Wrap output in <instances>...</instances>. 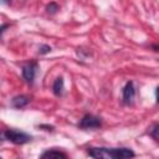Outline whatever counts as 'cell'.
<instances>
[{
	"label": "cell",
	"instance_id": "cell-2",
	"mask_svg": "<svg viewBox=\"0 0 159 159\" xmlns=\"http://www.w3.org/2000/svg\"><path fill=\"white\" fill-rule=\"evenodd\" d=\"M2 137L5 139H7L9 142L14 143V144H25L27 142L31 140V135L20 132V130H15V129H6L2 132Z\"/></svg>",
	"mask_w": 159,
	"mask_h": 159
},
{
	"label": "cell",
	"instance_id": "cell-14",
	"mask_svg": "<svg viewBox=\"0 0 159 159\" xmlns=\"http://www.w3.org/2000/svg\"><path fill=\"white\" fill-rule=\"evenodd\" d=\"M6 27H7V25H2V26H1V32H4Z\"/></svg>",
	"mask_w": 159,
	"mask_h": 159
},
{
	"label": "cell",
	"instance_id": "cell-4",
	"mask_svg": "<svg viewBox=\"0 0 159 159\" xmlns=\"http://www.w3.org/2000/svg\"><path fill=\"white\" fill-rule=\"evenodd\" d=\"M36 70H37V63L36 62H30L25 66H22V77L26 82L32 83L35 75H36Z\"/></svg>",
	"mask_w": 159,
	"mask_h": 159
},
{
	"label": "cell",
	"instance_id": "cell-1",
	"mask_svg": "<svg viewBox=\"0 0 159 159\" xmlns=\"http://www.w3.org/2000/svg\"><path fill=\"white\" fill-rule=\"evenodd\" d=\"M87 154L92 158L104 159H127L135 157V153L129 148H88Z\"/></svg>",
	"mask_w": 159,
	"mask_h": 159
},
{
	"label": "cell",
	"instance_id": "cell-9",
	"mask_svg": "<svg viewBox=\"0 0 159 159\" xmlns=\"http://www.w3.org/2000/svg\"><path fill=\"white\" fill-rule=\"evenodd\" d=\"M149 133H150V135L157 142H159V124H153L152 128H150V130H149Z\"/></svg>",
	"mask_w": 159,
	"mask_h": 159
},
{
	"label": "cell",
	"instance_id": "cell-12",
	"mask_svg": "<svg viewBox=\"0 0 159 159\" xmlns=\"http://www.w3.org/2000/svg\"><path fill=\"white\" fill-rule=\"evenodd\" d=\"M39 127H40V128H45V130H50V132H52V130H53V127H52V125H47V124H40Z\"/></svg>",
	"mask_w": 159,
	"mask_h": 159
},
{
	"label": "cell",
	"instance_id": "cell-3",
	"mask_svg": "<svg viewBox=\"0 0 159 159\" xmlns=\"http://www.w3.org/2000/svg\"><path fill=\"white\" fill-rule=\"evenodd\" d=\"M101 124H102L101 118H98L93 114H86L80 120L78 127L82 129H94V128H99Z\"/></svg>",
	"mask_w": 159,
	"mask_h": 159
},
{
	"label": "cell",
	"instance_id": "cell-8",
	"mask_svg": "<svg viewBox=\"0 0 159 159\" xmlns=\"http://www.w3.org/2000/svg\"><path fill=\"white\" fill-rule=\"evenodd\" d=\"M41 158H67V154L61 152V150H56V149H51V150H46L41 154Z\"/></svg>",
	"mask_w": 159,
	"mask_h": 159
},
{
	"label": "cell",
	"instance_id": "cell-11",
	"mask_svg": "<svg viewBox=\"0 0 159 159\" xmlns=\"http://www.w3.org/2000/svg\"><path fill=\"white\" fill-rule=\"evenodd\" d=\"M51 46H48V45H41L40 47H39V53L40 55H46V53H48V52H51Z\"/></svg>",
	"mask_w": 159,
	"mask_h": 159
},
{
	"label": "cell",
	"instance_id": "cell-6",
	"mask_svg": "<svg viewBox=\"0 0 159 159\" xmlns=\"http://www.w3.org/2000/svg\"><path fill=\"white\" fill-rule=\"evenodd\" d=\"M30 102V98L25 94H20V96H16L11 99V106L14 108H24L29 104Z\"/></svg>",
	"mask_w": 159,
	"mask_h": 159
},
{
	"label": "cell",
	"instance_id": "cell-13",
	"mask_svg": "<svg viewBox=\"0 0 159 159\" xmlns=\"http://www.w3.org/2000/svg\"><path fill=\"white\" fill-rule=\"evenodd\" d=\"M155 98H157V103H159V86L157 87V91H155Z\"/></svg>",
	"mask_w": 159,
	"mask_h": 159
},
{
	"label": "cell",
	"instance_id": "cell-5",
	"mask_svg": "<svg viewBox=\"0 0 159 159\" xmlns=\"http://www.w3.org/2000/svg\"><path fill=\"white\" fill-rule=\"evenodd\" d=\"M123 102L125 104H132L133 103V99H134V96H135V89H134V84L132 81L127 82L125 86L123 87Z\"/></svg>",
	"mask_w": 159,
	"mask_h": 159
},
{
	"label": "cell",
	"instance_id": "cell-7",
	"mask_svg": "<svg viewBox=\"0 0 159 159\" xmlns=\"http://www.w3.org/2000/svg\"><path fill=\"white\" fill-rule=\"evenodd\" d=\"M52 92L57 97L62 96V93H63V78L62 77H57L55 80L53 86H52Z\"/></svg>",
	"mask_w": 159,
	"mask_h": 159
},
{
	"label": "cell",
	"instance_id": "cell-15",
	"mask_svg": "<svg viewBox=\"0 0 159 159\" xmlns=\"http://www.w3.org/2000/svg\"><path fill=\"white\" fill-rule=\"evenodd\" d=\"M11 0H2V4H10Z\"/></svg>",
	"mask_w": 159,
	"mask_h": 159
},
{
	"label": "cell",
	"instance_id": "cell-10",
	"mask_svg": "<svg viewBox=\"0 0 159 159\" xmlns=\"http://www.w3.org/2000/svg\"><path fill=\"white\" fill-rule=\"evenodd\" d=\"M58 9H60V7H58V5H57L56 2H50V4L46 6V11H47L48 14H56Z\"/></svg>",
	"mask_w": 159,
	"mask_h": 159
}]
</instances>
